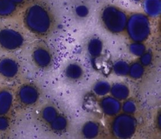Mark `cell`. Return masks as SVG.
<instances>
[{
    "instance_id": "21",
    "label": "cell",
    "mask_w": 161,
    "mask_h": 139,
    "mask_svg": "<svg viewBox=\"0 0 161 139\" xmlns=\"http://www.w3.org/2000/svg\"><path fill=\"white\" fill-rule=\"evenodd\" d=\"M130 64L125 60L119 59L116 61L112 66L113 73L118 76H127L129 71Z\"/></svg>"
},
{
    "instance_id": "23",
    "label": "cell",
    "mask_w": 161,
    "mask_h": 139,
    "mask_svg": "<svg viewBox=\"0 0 161 139\" xmlns=\"http://www.w3.org/2000/svg\"><path fill=\"white\" fill-rule=\"evenodd\" d=\"M128 51L133 56L140 57L147 51V47L142 42L131 41L128 46Z\"/></svg>"
},
{
    "instance_id": "16",
    "label": "cell",
    "mask_w": 161,
    "mask_h": 139,
    "mask_svg": "<svg viewBox=\"0 0 161 139\" xmlns=\"http://www.w3.org/2000/svg\"><path fill=\"white\" fill-rule=\"evenodd\" d=\"M48 126L52 131L55 133H62L67 130L69 121L65 115L59 113Z\"/></svg>"
},
{
    "instance_id": "8",
    "label": "cell",
    "mask_w": 161,
    "mask_h": 139,
    "mask_svg": "<svg viewBox=\"0 0 161 139\" xmlns=\"http://www.w3.org/2000/svg\"><path fill=\"white\" fill-rule=\"evenodd\" d=\"M19 72L20 65L16 59L11 56H4L0 59V76L4 79L14 80Z\"/></svg>"
},
{
    "instance_id": "10",
    "label": "cell",
    "mask_w": 161,
    "mask_h": 139,
    "mask_svg": "<svg viewBox=\"0 0 161 139\" xmlns=\"http://www.w3.org/2000/svg\"><path fill=\"white\" fill-rule=\"evenodd\" d=\"M65 79L71 82L80 81L84 76V69L82 64L75 61L69 62L66 64L63 70Z\"/></svg>"
},
{
    "instance_id": "20",
    "label": "cell",
    "mask_w": 161,
    "mask_h": 139,
    "mask_svg": "<svg viewBox=\"0 0 161 139\" xmlns=\"http://www.w3.org/2000/svg\"><path fill=\"white\" fill-rule=\"evenodd\" d=\"M111 84L106 80H98L92 86L93 93L99 97H103L109 93Z\"/></svg>"
},
{
    "instance_id": "11",
    "label": "cell",
    "mask_w": 161,
    "mask_h": 139,
    "mask_svg": "<svg viewBox=\"0 0 161 139\" xmlns=\"http://www.w3.org/2000/svg\"><path fill=\"white\" fill-rule=\"evenodd\" d=\"M14 96L8 89L0 90V115H6L11 110Z\"/></svg>"
},
{
    "instance_id": "26",
    "label": "cell",
    "mask_w": 161,
    "mask_h": 139,
    "mask_svg": "<svg viewBox=\"0 0 161 139\" xmlns=\"http://www.w3.org/2000/svg\"><path fill=\"white\" fill-rule=\"evenodd\" d=\"M10 126V120L6 115H0V132L6 131Z\"/></svg>"
},
{
    "instance_id": "1",
    "label": "cell",
    "mask_w": 161,
    "mask_h": 139,
    "mask_svg": "<svg viewBox=\"0 0 161 139\" xmlns=\"http://www.w3.org/2000/svg\"><path fill=\"white\" fill-rule=\"evenodd\" d=\"M23 23L31 33L38 36H45L52 31L53 19L50 11L45 6L35 3L25 11Z\"/></svg>"
},
{
    "instance_id": "7",
    "label": "cell",
    "mask_w": 161,
    "mask_h": 139,
    "mask_svg": "<svg viewBox=\"0 0 161 139\" xmlns=\"http://www.w3.org/2000/svg\"><path fill=\"white\" fill-rule=\"evenodd\" d=\"M31 57L33 64L39 69L46 70L53 63V55L50 49L45 45H36L31 51Z\"/></svg>"
},
{
    "instance_id": "24",
    "label": "cell",
    "mask_w": 161,
    "mask_h": 139,
    "mask_svg": "<svg viewBox=\"0 0 161 139\" xmlns=\"http://www.w3.org/2000/svg\"><path fill=\"white\" fill-rule=\"evenodd\" d=\"M138 58V61L145 68L150 66L152 64L153 60V53L150 51H146Z\"/></svg>"
},
{
    "instance_id": "28",
    "label": "cell",
    "mask_w": 161,
    "mask_h": 139,
    "mask_svg": "<svg viewBox=\"0 0 161 139\" xmlns=\"http://www.w3.org/2000/svg\"><path fill=\"white\" fill-rule=\"evenodd\" d=\"M131 1H134V2H136V3H138V2H140V1H142V0H131Z\"/></svg>"
},
{
    "instance_id": "6",
    "label": "cell",
    "mask_w": 161,
    "mask_h": 139,
    "mask_svg": "<svg viewBox=\"0 0 161 139\" xmlns=\"http://www.w3.org/2000/svg\"><path fill=\"white\" fill-rule=\"evenodd\" d=\"M40 92L37 86L31 83L20 85L16 92L15 98L23 108H30L35 105L40 100Z\"/></svg>"
},
{
    "instance_id": "5",
    "label": "cell",
    "mask_w": 161,
    "mask_h": 139,
    "mask_svg": "<svg viewBox=\"0 0 161 139\" xmlns=\"http://www.w3.org/2000/svg\"><path fill=\"white\" fill-rule=\"evenodd\" d=\"M25 42L23 33L11 26H0V48L6 51L19 49Z\"/></svg>"
},
{
    "instance_id": "4",
    "label": "cell",
    "mask_w": 161,
    "mask_h": 139,
    "mask_svg": "<svg viewBox=\"0 0 161 139\" xmlns=\"http://www.w3.org/2000/svg\"><path fill=\"white\" fill-rule=\"evenodd\" d=\"M111 118L108 127L113 136L129 138L135 135L138 128V121L134 115L123 112Z\"/></svg>"
},
{
    "instance_id": "22",
    "label": "cell",
    "mask_w": 161,
    "mask_h": 139,
    "mask_svg": "<svg viewBox=\"0 0 161 139\" xmlns=\"http://www.w3.org/2000/svg\"><path fill=\"white\" fill-rule=\"evenodd\" d=\"M121 103V110L123 113L134 115L138 110V105L136 101L131 98H127Z\"/></svg>"
},
{
    "instance_id": "27",
    "label": "cell",
    "mask_w": 161,
    "mask_h": 139,
    "mask_svg": "<svg viewBox=\"0 0 161 139\" xmlns=\"http://www.w3.org/2000/svg\"><path fill=\"white\" fill-rule=\"evenodd\" d=\"M15 5H16L18 7L19 6L23 5L26 0H11Z\"/></svg>"
},
{
    "instance_id": "19",
    "label": "cell",
    "mask_w": 161,
    "mask_h": 139,
    "mask_svg": "<svg viewBox=\"0 0 161 139\" xmlns=\"http://www.w3.org/2000/svg\"><path fill=\"white\" fill-rule=\"evenodd\" d=\"M145 67L138 61H135L130 64L128 76L134 80H140L145 75Z\"/></svg>"
},
{
    "instance_id": "17",
    "label": "cell",
    "mask_w": 161,
    "mask_h": 139,
    "mask_svg": "<svg viewBox=\"0 0 161 139\" xmlns=\"http://www.w3.org/2000/svg\"><path fill=\"white\" fill-rule=\"evenodd\" d=\"M18 6L11 0H0V18H9L14 16Z\"/></svg>"
},
{
    "instance_id": "9",
    "label": "cell",
    "mask_w": 161,
    "mask_h": 139,
    "mask_svg": "<svg viewBox=\"0 0 161 139\" xmlns=\"http://www.w3.org/2000/svg\"><path fill=\"white\" fill-rule=\"evenodd\" d=\"M99 106L101 112L106 116L113 117L120 113L121 103L111 95H106L99 100Z\"/></svg>"
},
{
    "instance_id": "25",
    "label": "cell",
    "mask_w": 161,
    "mask_h": 139,
    "mask_svg": "<svg viewBox=\"0 0 161 139\" xmlns=\"http://www.w3.org/2000/svg\"><path fill=\"white\" fill-rule=\"evenodd\" d=\"M89 10L87 6L84 4H79L75 8V13L77 16L84 18L86 17L89 14Z\"/></svg>"
},
{
    "instance_id": "13",
    "label": "cell",
    "mask_w": 161,
    "mask_h": 139,
    "mask_svg": "<svg viewBox=\"0 0 161 139\" xmlns=\"http://www.w3.org/2000/svg\"><path fill=\"white\" fill-rule=\"evenodd\" d=\"M59 113L58 110L55 105L46 104L40 109L39 116L40 120L48 126Z\"/></svg>"
},
{
    "instance_id": "2",
    "label": "cell",
    "mask_w": 161,
    "mask_h": 139,
    "mask_svg": "<svg viewBox=\"0 0 161 139\" xmlns=\"http://www.w3.org/2000/svg\"><path fill=\"white\" fill-rule=\"evenodd\" d=\"M128 16L117 6L109 4L104 6L100 13L103 26L108 32L118 34L125 31Z\"/></svg>"
},
{
    "instance_id": "18",
    "label": "cell",
    "mask_w": 161,
    "mask_h": 139,
    "mask_svg": "<svg viewBox=\"0 0 161 139\" xmlns=\"http://www.w3.org/2000/svg\"><path fill=\"white\" fill-rule=\"evenodd\" d=\"M143 9L149 17H157L160 13V0H144Z\"/></svg>"
},
{
    "instance_id": "15",
    "label": "cell",
    "mask_w": 161,
    "mask_h": 139,
    "mask_svg": "<svg viewBox=\"0 0 161 139\" xmlns=\"http://www.w3.org/2000/svg\"><path fill=\"white\" fill-rule=\"evenodd\" d=\"M101 125L96 121H86L81 128L82 135L87 138H94L99 135L101 131Z\"/></svg>"
},
{
    "instance_id": "14",
    "label": "cell",
    "mask_w": 161,
    "mask_h": 139,
    "mask_svg": "<svg viewBox=\"0 0 161 139\" xmlns=\"http://www.w3.org/2000/svg\"><path fill=\"white\" fill-rule=\"evenodd\" d=\"M86 49L88 54L92 58H98L103 51V41L98 37H92L87 43Z\"/></svg>"
},
{
    "instance_id": "3",
    "label": "cell",
    "mask_w": 161,
    "mask_h": 139,
    "mask_svg": "<svg viewBox=\"0 0 161 139\" xmlns=\"http://www.w3.org/2000/svg\"><path fill=\"white\" fill-rule=\"evenodd\" d=\"M125 31L132 42L143 43L151 34V23L148 16L140 13L128 16Z\"/></svg>"
},
{
    "instance_id": "12",
    "label": "cell",
    "mask_w": 161,
    "mask_h": 139,
    "mask_svg": "<svg viewBox=\"0 0 161 139\" xmlns=\"http://www.w3.org/2000/svg\"><path fill=\"white\" fill-rule=\"evenodd\" d=\"M109 93L112 96L123 101L128 98L130 95V89L129 86L122 82H116L111 85Z\"/></svg>"
}]
</instances>
